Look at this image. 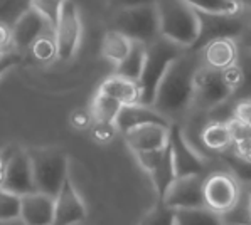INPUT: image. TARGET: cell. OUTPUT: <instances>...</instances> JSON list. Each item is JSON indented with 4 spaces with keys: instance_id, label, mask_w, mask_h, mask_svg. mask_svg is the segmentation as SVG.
<instances>
[{
    "instance_id": "1",
    "label": "cell",
    "mask_w": 251,
    "mask_h": 225,
    "mask_svg": "<svg viewBox=\"0 0 251 225\" xmlns=\"http://www.w3.org/2000/svg\"><path fill=\"white\" fill-rule=\"evenodd\" d=\"M199 66V52L185 49L162 77L152 106L171 121L194 104V76Z\"/></svg>"
},
{
    "instance_id": "2",
    "label": "cell",
    "mask_w": 251,
    "mask_h": 225,
    "mask_svg": "<svg viewBox=\"0 0 251 225\" xmlns=\"http://www.w3.org/2000/svg\"><path fill=\"white\" fill-rule=\"evenodd\" d=\"M160 36L189 49L199 34V15L184 0H157Z\"/></svg>"
},
{
    "instance_id": "3",
    "label": "cell",
    "mask_w": 251,
    "mask_h": 225,
    "mask_svg": "<svg viewBox=\"0 0 251 225\" xmlns=\"http://www.w3.org/2000/svg\"><path fill=\"white\" fill-rule=\"evenodd\" d=\"M184 47L176 42L169 41L165 37H159L153 42L147 44V56L144 71L138 77V88H140V103L152 106L155 99L157 89L165 76L169 66H171L180 54L184 52Z\"/></svg>"
},
{
    "instance_id": "4",
    "label": "cell",
    "mask_w": 251,
    "mask_h": 225,
    "mask_svg": "<svg viewBox=\"0 0 251 225\" xmlns=\"http://www.w3.org/2000/svg\"><path fill=\"white\" fill-rule=\"evenodd\" d=\"M27 153L32 165L36 190L56 197L64 180L69 177L68 157L57 148H34Z\"/></svg>"
},
{
    "instance_id": "5",
    "label": "cell",
    "mask_w": 251,
    "mask_h": 225,
    "mask_svg": "<svg viewBox=\"0 0 251 225\" xmlns=\"http://www.w3.org/2000/svg\"><path fill=\"white\" fill-rule=\"evenodd\" d=\"M113 29L123 32L132 41L150 44L160 37L159 12L155 3L122 7L113 17Z\"/></svg>"
},
{
    "instance_id": "6",
    "label": "cell",
    "mask_w": 251,
    "mask_h": 225,
    "mask_svg": "<svg viewBox=\"0 0 251 225\" xmlns=\"http://www.w3.org/2000/svg\"><path fill=\"white\" fill-rule=\"evenodd\" d=\"M245 9L239 14H211V12H199V34L194 44L189 47L192 52H199L207 42L214 39L233 37L238 39L245 32V29L251 22L248 21V14Z\"/></svg>"
},
{
    "instance_id": "7",
    "label": "cell",
    "mask_w": 251,
    "mask_h": 225,
    "mask_svg": "<svg viewBox=\"0 0 251 225\" xmlns=\"http://www.w3.org/2000/svg\"><path fill=\"white\" fill-rule=\"evenodd\" d=\"M202 193L204 205L221 217L233 212L239 202L238 180L226 172H214L204 177Z\"/></svg>"
},
{
    "instance_id": "8",
    "label": "cell",
    "mask_w": 251,
    "mask_h": 225,
    "mask_svg": "<svg viewBox=\"0 0 251 225\" xmlns=\"http://www.w3.org/2000/svg\"><path fill=\"white\" fill-rule=\"evenodd\" d=\"M233 98V91L227 88L221 76L216 71L201 63L194 76V104L201 110H216Z\"/></svg>"
},
{
    "instance_id": "9",
    "label": "cell",
    "mask_w": 251,
    "mask_h": 225,
    "mask_svg": "<svg viewBox=\"0 0 251 225\" xmlns=\"http://www.w3.org/2000/svg\"><path fill=\"white\" fill-rule=\"evenodd\" d=\"M83 25H81L79 10L73 0H66L54 27V41L57 47V59L69 61L76 54L81 42Z\"/></svg>"
},
{
    "instance_id": "10",
    "label": "cell",
    "mask_w": 251,
    "mask_h": 225,
    "mask_svg": "<svg viewBox=\"0 0 251 225\" xmlns=\"http://www.w3.org/2000/svg\"><path fill=\"white\" fill-rule=\"evenodd\" d=\"M169 146L172 151V160L177 177L204 175L206 173V160L189 145L179 123L172 121L169 126Z\"/></svg>"
},
{
    "instance_id": "11",
    "label": "cell",
    "mask_w": 251,
    "mask_h": 225,
    "mask_svg": "<svg viewBox=\"0 0 251 225\" xmlns=\"http://www.w3.org/2000/svg\"><path fill=\"white\" fill-rule=\"evenodd\" d=\"M0 187L10 190L17 195L36 192L32 177V165H30L29 153L24 150L14 148L7 157L5 161V173Z\"/></svg>"
},
{
    "instance_id": "12",
    "label": "cell",
    "mask_w": 251,
    "mask_h": 225,
    "mask_svg": "<svg viewBox=\"0 0 251 225\" xmlns=\"http://www.w3.org/2000/svg\"><path fill=\"white\" fill-rule=\"evenodd\" d=\"M88 217L86 205L79 197L71 178H66L63 187L54 197V224L73 225L83 224Z\"/></svg>"
},
{
    "instance_id": "13",
    "label": "cell",
    "mask_w": 251,
    "mask_h": 225,
    "mask_svg": "<svg viewBox=\"0 0 251 225\" xmlns=\"http://www.w3.org/2000/svg\"><path fill=\"white\" fill-rule=\"evenodd\" d=\"M204 175L177 177L164 197V203L171 208H194L204 205Z\"/></svg>"
},
{
    "instance_id": "14",
    "label": "cell",
    "mask_w": 251,
    "mask_h": 225,
    "mask_svg": "<svg viewBox=\"0 0 251 225\" xmlns=\"http://www.w3.org/2000/svg\"><path fill=\"white\" fill-rule=\"evenodd\" d=\"M149 123H157V125L171 126V119L167 116H164L160 111H157L153 106L142 103L135 104H123L120 108V112L115 119V125H117L120 133H126L128 130L142 125H149Z\"/></svg>"
},
{
    "instance_id": "15",
    "label": "cell",
    "mask_w": 251,
    "mask_h": 225,
    "mask_svg": "<svg viewBox=\"0 0 251 225\" xmlns=\"http://www.w3.org/2000/svg\"><path fill=\"white\" fill-rule=\"evenodd\" d=\"M46 27H49L46 19L37 10L29 7L19 15L17 21L12 25V47L19 50L29 49L32 45V42L46 32Z\"/></svg>"
},
{
    "instance_id": "16",
    "label": "cell",
    "mask_w": 251,
    "mask_h": 225,
    "mask_svg": "<svg viewBox=\"0 0 251 225\" xmlns=\"http://www.w3.org/2000/svg\"><path fill=\"white\" fill-rule=\"evenodd\" d=\"M21 220L30 225L54 224V197L39 190L21 195Z\"/></svg>"
},
{
    "instance_id": "17",
    "label": "cell",
    "mask_w": 251,
    "mask_h": 225,
    "mask_svg": "<svg viewBox=\"0 0 251 225\" xmlns=\"http://www.w3.org/2000/svg\"><path fill=\"white\" fill-rule=\"evenodd\" d=\"M123 138H125V143L133 153L164 148L169 141V126L149 123V125H142L128 130L126 133H123Z\"/></svg>"
},
{
    "instance_id": "18",
    "label": "cell",
    "mask_w": 251,
    "mask_h": 225,
    "mask_svg": "<svg viewBox=\"0 0 251 225\" xmlns=\"http://www.w3.org/2000/svg\"><path fill=\"white\" fill-rule=\"evenodd\" d=\"M239 44L233 37L214 39L199 50L201 63L216 71H223L238 59Z\"/></svg>"
},
{
    "instance_id": "19",
    "label": "cell",
    "mask_w": 251,
    "mask_h": 225,
    "mask_svg": "<svg viewBox=\"0 0 251 225\" xmlns=\"http://www.w3.org/2000/svg\"><path fill=\"white\" fill-rule=\"evenodd\" d=\"M98 91L105 92L123 104H135L140 103V88H138L137 81L126 79L123 76L113 74L106 77L101 84H100Z\"/></svg>"
},
{
    "instance_id": "20",
    "label": "cell",
    "mask_w": 251,
    "mask_h": 225,
    "mask_svg": "<svg viewBox=\"0 0 251 225\" xmlns=\"http://www.w3.org/2000/svg\"><path fill=\"white\" fill-rule=\"evenodd\" d=\"M149 175L152 178L153 190H155V193H157V202H164V197H165V193H167L169 187H171L174 183V180L177 178L169 141H167V145H165V150H164V155H162L160 161L157 163V166Z\"/></svg>"
},
{
    "instance_id": "21",
    "label": "cell",
    "mask_w": 251,
    "mask_h": 225,
    "mask_svg": "<svg viewBox=\"0 0 251 225\" xmlns=\"http://www.w3.org/2000/svg\"><path fill=\"white\" fill-rule=\"evenodd\" d=\"M199 136L201 143L207 150L216 151V153H221L233 145V138H231L226 121H219V119H211L209 123H206L201 130Z\"/></svg>"
},
{
    "instance_id": "22",
    "label": "cell",
    "mask_w": 251,
    "mask_h": 225,
    "mask_svg": "<svg viewBox=\"0 0 251 225\" xmlns=\"http://www.w3.org/2000/svg\"><path fill=\"white\" fill-rule=\"evenodd\" d=\"M132 44H133V41L130 37H126L125 34L120 32L117 29H111L103 36L101 56L105 57L108 63L117 66L120 61L125 59V56L128 54Z\"/></svg>"
},
{
    "instance_id": "23",
    "label": "cell",
    "mask_w": 251,
    "mask_h": 225,
    "mask_svg": "<svg viewBox=\"0 0 251 225\" xmlns=\"http://www.w3.org/2000/svg\"><path fill=\"white\" fill-rule=\"evenodd\" d=\"M145 56H147V44L133 41L132 47H130L128 54L125 56V59L120 61V63L115 66V74L123 76L132 81H138L142 71H144Z\"/></svg>"
},
{
    "instance_id": "24",
    "label": "cell",
    "mask_w": 251,
    "mask_h": 225,
    "mask_svg": "<svg viewBox=\"0 0 251 225\" xmlns=\"http://www.w3.org/2000/svg\"><path fill=\"white\" fill-rule=\"evenodd\" d=\"M120 108H122V103L117 101L111 96L105 94L101 91H96L95 98L91 101V116L93 121H105V123H115L117 119Z\"/></svg>"
},
{
    "instance_id": "25",
    "label": "cell",
    "mask_w": 251,
    "mask_h": 225,
    "mask_svg": "<svg viewBox=\"0 0 251 225\" xmlns=\"http://www.w3.org/2000/svg\"><path fill=\"white\" fill-rule=\"evenodd\" d=\"M174 225H189V224H219L223 217L207 207H194V208H174Z\"/></svg>"
},
{
    "instance_id": "26",
    "label": "cell",
    "mask_w": 251,
    "mask_h": 225,
    "mask_svg": "<svg viewBox=\"0 0 251 225\" xmlns=\"http://www.w3.org/2000/svg\"><path fill=\"white\" fill-rule=\"evenodd\" d=\"M185 3L199 12L211 14H239L245 10V7L238 0H184Z\"/></svg>"
},
{
    "instance_id": "27",
    "label": "cell",
    "mask_w": 251,
    "mask_h": 225,
    "mask_svg": "<svg viewBox=\"0 0 251 225\" xmlns=\"http://www.w3.org/2000/svg\"><path fill=\"white\" fill-rule=\"evenodd\" d=\"M219 155H221V160L225 161V165L229 168L231 175L236 178L238 181L251 183V161L238 157V155L231 150V146L226 148L225 151H221Z\"/></svg>"
},
{
    "instance_id": "28",
    "label": "cell",
    "mask_w": 251,
    "mask_h": 225,
    "mask_svg": "<svg viewBox=\"0 0 251 225\" xmlns=\"http://www.w3.org/2000/svg\"><path fill=\"white\" fill-rule=\"evenodd\" d=\"M21 219V195L0 187V222Z\"/></svg>"
},
{
    "instance_id": "29",
    "label": "cell",
    "mask_w": 251,
    "mask_h": 225,
    "mask_svg": "<svg viewBox=\"0 0 251 225\" xmlns=\"http://www.w3.org/2000/svg\"><path fill=\"white\" fill-rule=\"evenodd\" d=\"M238 63L243 69V84L238 89V92H234V99H251V49L239 45L238 50Z\"/></svg>"
},
{
    "instance_id": "30",
    "label": "cell",
    "mask_w": 251,
    "mask_h": 225,
    "mask_svg": "<svg viewBox=\"0 0 251 225\" xmlns=\"http://www.w3.org/2000/svg\"><path fill=\"white\" fill-rule=\"evenodd\" d=\"M29 49L32 50V56L37 61H41V63H51L52 59H57L56 41H54V37L48 36L46 32L37 37Z\"/></svg>"
},
{
    "instance_id": "31",
    "label": "cell",
    "mask_w": 251,
    "mask_h": 225,
    "mask_svg": "<svg viewBox=\"0 0 251 225\" xmlns=\"http://www.w3.org/2000/svg\"><path fill=\"white\" fill-rule=\"evenodd\" d=\"M64 2L66 0H30V7L34 10H37L46 19L49 27L54 30V27L57 24V19L61 15V10H63Z\"/></svg>"
},
{
    "instance_id": "32",
    "label": "cell",
    "mask_w": 251,
    "mask_h": 225,
    "mask_svg": "<svg viewBox=\"0 0 251 225\" xmlns=\"http://www.w3.org/2000/svg\"><path fill=\"white\" fill-rule=\"evenodd\" d=\"M174 215L176 210L164 203V202H157V205L144 217L142 222L144 224H174Z\"/></svg>"
},
{
    "instance_id": "33",
    "label": "cell",
    "mask_w": 251,
    "mask_h": 225,
    "mask_svg": "<svg viewBox=\"0 0 251 225\" xmlns=\"http://www.w3.org/2000/svg\"><path fill=\"white\" fill-rule=\"evenodd\" d=\"M90 130H91L93 139L101 143V145H106V143L113 141V138L117 136V133H118V128L115 123H105V121H93Z\"/></svg>"
},
{
    "instance_id": "34",
    "label": "cell",
    "mask_w": 251,
    "mask_h": 225,
    "mask_svg": "<svg viewBox=\"0 0 251 225\" xmlns=\"http://www.w3.org/2000/svg\"><path fill=\"white\" fill-rule=\"evenodd\" d=\"M164 150H165V146L164 148H157V150L137 151V153H133V155H135V158H137L138 165H140L147 173H150L157 166V163L160 161L162 155H164Z\"/></svg>"
},
{
    "instance_id": "35",
    "label": "cell",
    "mask_w": 251,
    "mask_h": 225,
    "mask_svg": "<svg viewBox=\"0 0 251 225\" xmlns=\"http://www.w3.org/2000/svg\"><path fill=\"white\" fill-rule=\"evenodd\" d=\"M221 76H223V79H225V83L227 84V88L233 91V94L238 92V89L241 88V84H243V69L238 61L234 64L227 66L226 69H223Z\"/></svg>"
},
{
    "instance_id": "36",
    "label": "cell",
    "mask_w": 251,
    "mask_h": 225,
    "mask_svg": "<svg viewBox=\"0 0 251 225\" xmlns=\"http://www.w3.org/2000/svg\"><path fill=\"white\" fill-rule=\"evenodd\" d=\"M226 125L231 133V138H233V143L251 136V128L248 125H245L243 121H239L238 118H234L233 114H231L229 119H226Z\"/></svg>"
},
{
    "instance_id": "37",
    "label": "cell",
    "mask_w": 251,
    "mask_h": 225,
    "mask_svg": "<svg viewBox=\"0 0 251 225\" xmlns=\"http://www.w3.org/2000/svg\"><path fill=\"white\" fill-rule=\"evenodd\" d=\"M233 116L251 128V99H236Z\"/></svg>"
},
{
    "instance_id": "38",
    "label": "cell",
    "mask_w": 251,
    "mask_h": 225,
    "mask_svg": "<svg viewBox=\"0 0 251 225\" xmlns=\"http://www.w3.org/2000/svg\"><path fill=\"white\" fill-rule=\"evenodd\" d=\"M71 125L76 130H88L93 125V116L91 111L86 110H78L71 114Z\"/></svg>"
},
{
    "instance_id": "39",
    "label": "cell",
    "mask_w": 251,
    "mask_h": 225,
    "mask_svg": "<svg viewBox=\"0 0 251 225\" xmlns=\"http://www.w3.org/2000/svg\"><path fill=\"white\" fill-rule=\"evenodd\" d=\"M22 61V56L21 54H17V52H7V54H3L2 56V59H0V76H3L5 74L9 69H12L15 68L19 63Z\"/></svg>"
},
{
    "instance_id": "40",
    "label": "cell",
    "mask_w": 251,
    "mask_h": 225,
    "mask_svg": "<svg viewBox=\"0 0 251 225\" xmlns=\"http://www.w3.org/2000/svg\"><path fill=\"white\" fill-rule=\"evenodd\" d=\"M231 150H233L238 157L251 161V136L245 138V139H239V141H234L233 145H231Z\"/></svg>"
},
{
    "instance_id": "41",
    "label": "cell",
    "mask_w": 251,
    "mask_h": 225,
    "mask_svg": "<svg viewBox=\"0 0 251 225\" xmlns=\"http://www.w3.org/2000/svg\"><path fill=\"white\" fill-rule=\"evenodd\" d=\"M9 47H12V27L0 22V50H7Z\"/></svg>"
},
{
    "instance_id": "42",
    "label": "cell",
    "mask_w": 251,
    "mask_h": 225,
    "mask_svg": "<svg viewBox=\"0 0 251 225\" xmlns=\"http://www.w3.org/2000/svg\"><path fill=\"white\" fill-rule=\"evenodd\" d=\"M157 0H115V3L118 5V9L122 7H132V5H140V3H155Z\"/></svg>"
},
{
    "instance_id": "43",
    "label": "cell",
    "mask_w": 251,
    "mask_h": 225,
    "mask_svg": "<svg viewBox=\"0 0 251 225\" xmlns=\"http://www.w3.org/2000/svg\"><path fill=\"white\" fill-rule=\"evenodd\" d=\"M7 157H9V155L0 153V185H2V180H3V173H5V161H7Z\"/></svg>"
},
{
    "instance_id": "44",
    "label": "cell",
    "mask_w": 251,
    "mask_h": 225,
    "mask_svg": "<svg viewBox=\"0 0 251 225\" xmlns=\"http://www.w3.org/2000/svg\"><path fill=\"white\" fill-rule=\"evenodd\" d=\"M239 3H241L243 7H245V9H250L251 10V0H238Z\"/></svg>"
},
{
    "instance_id": "45",
    "label": "cell",
    "mask_w": 251,
    "mask_h": 225,
    "mask_svg": "<svg viewBox=\"0 0 251 225\" xmlns=\"http://www.w3.org/2000/svg\"><path fill=\"white\" fill-rule=\"evenodd\" d=\"M248 217H250V220H251V200H250V205H248Z\"/></svg>"
},
{
    "instance_id": "46",
    "label": "cell",
    "mask_w": 251,
    "mask_h": 225,
    "mask_svg": "<svg viewBox=\"0 0 251 225\" xmlns=\"http://www.w3.org/2000/svg\"><path fill=\"white\" fill-rule=\"evenodd\" d=\"M2 56H3V50H0V59H2Z\"/></svg>"
}]
</instances>
